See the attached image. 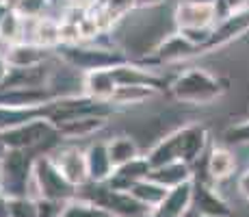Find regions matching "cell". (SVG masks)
Listing matches in <instances>:
<instances>
[{"instance_id": "obj_1", "label": "cell", "mask_w": 249, "mask_h": 217, "mask_svg": "<svg viewBox=\"0 0 249 217\" xmlns=\"http://www.w3.org/2000/svg\"><path fill=\"white\" fill-rule=\"evenodd\" d=\"M228 80L199 65L184 67L171 79L169 96L184 107H208L228 94Z\"/></svg>"}, {"instance_id": "obj_2", "label": "cell", "mask_w": 249, "mask_h": 217, "mask_svg": "<svg viewBox=\"0 0 249 217\" xmlns=\"http://www.w3.org/2000/svg\"><path fill=\"white\" fill-rule=\"evenodd\" d=\"M56 57L63 63L71 65L74 70L87 74L91 70H111V67L126 63L130 57L117 46V43H102V41H87L76 46H59Z\"/></svg>"}, {"instance_id": "obj_3", "label": "cell", "mask_w": 249, "mask_h": 217, "mask_svg": "<svg viewBox=\"0 0 249 217\" xmlns=\"http://www.w3.org/2000/svg\"><path fill=\"white\" fill-rule=\"evenodd\" d=\"M31 197H50V200H74L78 196V187H74L68 178L61 174L50 152H41L35 157L33 165V180L28 185Z\"/></svg>"}, {"instance_id": "obj_4", "label": "cell", "mask_w": 249, "mask_h": 217, "mask_svg": "<svg viewBox=\"0 0 249 217\" xmlns=\"http://www.w3.org/2000/svg\"><path fill=\"white\" fill-rule=\"evenodd\" d=\"M0 139L7 146V150H28V152L46 146H50L54 150L63 141L56 126L46 115H37V118L20 124V126L4 130V133H0Z\"/></svg>"}, {"instance_id": "obj_5", "label": "cell", "mask_w": 249, "mask_h": 217, "mask_svg": "<svg viewBox=\"0 0 249 217\" xmlns=\"http://www.w3.org/2000/svg\"><path fill=\"white\" fill-rule=\"evenodd\" d=\"M35 157L28 150H7L0 158L2 170V194L7 197L28 196V185L33 180Z\"/></svg>"}, {"instance_id": "obj_6", "label": "cell", "mask_w": 249, "mask_h": 217, "mask_svg": "<svg viewBox=\"0 0 249 217\" xmlns=\"http://www.w3.org/2000/svg\"><path fill=\"white\" fill-rule=\"evenodd\" d=\"M50 154H52V158H54V163L59 165L61 174H63L74 187L80 189L83 185L89 182L85 146H78V141H61Z\"/></svg>"}, {"instance_id": "obj_7", "label": "cell", "mask_w": 249, "mask_h": 217, "mask_svg": "<svg viewBox=\"0 0 249 217\" xmlns=\"http://www.w3.org/2000/svg\"><path fill=\"white\" fill-rule=\"evenodd\" d=\"M54 100L50 87H0V107L41 111Z\"/></svg>"}, {"instance_id": "obj_8", "label": "cell", "mask_w": 249, "mask_h": 217, "mask_svg": "<svg viewBox=\"0 0 249 217\" xmlns=\"http://www.w3.org/2000/svg\"><path fill=\"white\" fill-rule=\"evenodd\" d=\"M171 16H174L176 31H184V28H214L219 22L214 4H197V2H186V0H178L174 4Z\"/></svg>"}, {"instance_id": "obj_9", "label": "cell", "mask_w": 249, "mask_h": 217, "mask_svg": "<svg viewBox=\"0 0 249 217\" xmlns=\"http://www.w3.org/2000/svg\"><path fill=\"white\" fill-rule=\"evenodd\" d=\"M238 170V158L236 150H232L230 146H210L206 152V174L208 180L213 185L232 178Z\"/></svg>"}, {"instance_id": "obj_10", "label": "cell", "mask_w": 249, "mask_h": 217, "mask_svg": "<svg viewBox=\"0 0 249 217\" xmlns=\"http://www.w3.org/2000/svg\"><path fill=\"white\" fill-rule=\"evenodd\" d=\"M191 209L197 211L202 217L204 215H223V217L232 215L230 204L214 189L213 182H206V180H193V202H191Z\"/></svg>"}, {"instance_id": "obj_11", "label": "cell", "mask_w": 249, "mask_h": 217, "mask_svg": "<svg viewBox=\"0 0 249 217\" xmlns=\"http://www.w3.org/2000/svg\"><path fill=\"white\" fill-rule=\"evenodd\" d=\"M85 158H87L89 182H107L113 176L115 167L108 157L107 139H89V143L85 146Z\"/></svg>"}, {"instance_id": "obj_12", "label": "cell", "mask_w": 249, "mask_h": 217, "mask_svg": "<svg viewBox=\"0 0 249 217\" xmlns=\"http://www.w3.org/2000/svg\"><path fill=\"white\" fill-rule=\"evenodd\" d=\"M26 41L37 43L46 50H56L61 46V18L50 13L39 20H26Z\"/></svg>"}, {"instance_id": "obj_13", "label": "cell", "mask_w": 249, "mask_h": 217, "mask_svg": "<svg viewBox=\"0 0 249 217\" xmlns=\"http://www.w3.org/2000/svg\"><path fill=\"white\" fill-rule=\"evenodd\" d=\"M108 124H111V118H107V115H85V118H76L59 124L56 130L63 137V141H83V139L102 133Z\"/></svg>"}, {"instance_id": "obj_14", "label": "cell", "mask_w": 249, "mask_h": 217, "mask_svg": "<svg viewBox=\"0 0 249 217\" xmlns=\"http://www.w3.org/2000/svg\"><path fill=\"white\" fill-rule=\"evenodd\" d=\"M7 61L11 67H35V65H44L50 59H54L56 50H46V48L37 46L31 41H20L13 43L4 50Z\"/></svg>"}, {"instance_id": "obj_15", "label": "cell", "mask_w": 249, "mask_h": 217, "mask_svg": "<svg viewBox=\"0 0 249 217\" xmlns=\"http://www.w3.org/2000/svg\"><path fill=\"white\" fill-rule=\"evenodd\" d=\"M191 202H193V180L169 189L165 200L156 209H152L147 217H184L191 209Z\"/></svg>"}, {"instance_id": "obj_16", "label": "cell", "mask_w": 249, "mask_h": 217, "mask_svg": "<svg viewBox=\"0 0 249 217\" xmlns=\"http://www.w3.org/2000/svg\"><path fill=\"white\" fill-rule=\"evenodd\" d=\"M160 94H162L160 89L147 85H117V89H115L111 98V104L115 109H137L150 104Z\"/></svg>"}, {"instance_id": "obj_17", "label": "cell", "mask_w": 249, "mask_h": 217, "mask_svg": "<svg viewBox=\"0 0 249 217\" xmlns=\"http://www.w3.org/2000/svg\"><path fill=\"white\" fill-rule=\"evenodd\" d=\"M150 174H152V165L147 163L145 154H141L135 161L126 163V165H122V167H115L113 176L107 180V185L113 187V189H119V191H128L135 182L147 178Z\"/></svg>"}, {"instance_id": "obj_18", "label": "cell", "mask_w": 249, "mask_h": 217, "mask_svg": "<svg viewBox=\"0 0 249 217\" xmlns=\"http://www.w3.org/2000/svg\"><path fill=\"white\" fill-rule=\"evenodd\" d=\"M117 80H115L111 70H91L83 74V94L100 102H111Z\"/></svg>"}, {"instance_id": "obj_19", "label": "cell", "mask_w": 249, "mask_h": 217, "mask_svg": "<svg viewBox=\"0 0 249 217\" xmlns=\"http://www.w3.org/2000/svg\"><path fill=\"white\" fill-rule=\"evenodd\" d=\"M108 143V157H111L113 167H122L126 163L135 161L143 154L141 146H139L137 137L130 133H117L107 139Z\"/></svg>"}, {"instance_id": "obj_20", "label": "cell", "mask_w": 249, "mask_h": 217, "mask_svg": "<svg viewBox=\"0 0 249 217\" xmlns=\"http://www.w3.org/2000/svg\"><path fill=\"white\" fill-rule=\"evenodd\" d=\"M150 178L156 180L159 185L167 187V189H174V187H180L184 182L193 180V167L184 161H174V163H167V165L154 167Z\"/></svg>"}, {"instance_id": "obj_21", "label": "cell", "mask_w": 249, "mask_h": 217, "mask_svg": "<svg viewBox=\"0 0 249 217\" xmlns=\"http://www.w3.org/2000/svg\"><path fill=\"white\" fill-rule=\"evenodd\" d=\"M20 41H26V20L16 9H9L0 20V48L7 50L9 46Z\"/></svg>"}, {"instance_id": "obj_22", "label": "cell", "mask_w": 249, "mask_h": 217, "mask_svg": "<svg viewBox=\"0 0 249 217\" xmlns=\"http://www.w3.org/2000/svg\"><path fill=\"white\" fill-rule=\"evenodd\" d=\"M128 194L135 197L137 202H141L147 211H152V209H156L162 200H165V196L169 194V189L159 185L156 180H152V178L147 176V178H143V180L135 182V185L128 189Z\"/></svg>"}, {"instance_id": "obj_23", "label": "cell", "mask_w": 249, "mask_h": 217, "mask_svg": "<svg viewBox=\"0 0 249 217\" xmlns=\"http://www.w3.org/2000/svg\"><path fill=\"white\" fill-rule=\"evenodd\" d=\"M52 7H54V0H20L13 9L26 20H39L44 16H50Z\"/></svg>"}, {"instance_id": "obj_24", "label": "cell", "mask_w": 249, "mask_h": 217, "mask_svg": "<svg viewBox=\"0 0 249 217\" xmlns=\"http://www.w3.org/2000/svg\"><path fill=\"white\" fill-rule=\"evenodd\" d=\"M7 217H37V200L31 196L7 197Z\"/></svg>"}, {"instance_id": "obj_25", "label": "cell", "mask_w": 249, "mask_h": 217, "mask_svg": "<svg viewBox=\"0 0 249 217\" xmlns=\"http://www.w3.org/2000/svg\"><path fill=\"white\" fill-rule=\"evenodd\" d=\"M61 217H111L108 213H104L102 209L93 206L87 200H80V197H74V200L68 202L65 211L61 213Z\"/></svg>"}, {"instance_id": "obj_26", "label": "cell", "mask_w": 249, "mask_h": 217, "mask_svg": "<svg viewBox=\"0 0 249 217\" xmlns=\"http://www.w3.org/2000/svg\"><path fill=\"white\" fill-rule=\"evenodd\" d=\"M102 7L107 9L108 16H111L119 26V22L126 20V18L137 9V0H102Z\"/></svg>"}, {"instance_id": "obj_27", "label": "cell", "mask_w": 249, "mask_h": 217, "mask_svg": "<svg viewBox=\"0 0 249 217\" xmlns=\"http://www.w3.org/2000/svg\"><path fill=\"white\" fill-rule=\"evenodd\" d=\"M223 137H226L228 146H249V119L232 124L223 133Z\"/></svg>"}, {"instance_id": "obj_28", "label": "cell", "mask_w": 249, "mask_h": 217, "mask_svg": "<svg viewBox=\"0 0 249 217\" xmlns=\"http://www.w3.org/2000/svg\"><path fill=\"white\" fill-rule=\"evenodd\" d=\"M68 202L50 200V197H37V217H61Z\"/></svg>"}, {"instance_id": "obj_29", "label": "cell", "mask_w": 249, "mask_h": 217, "mask_svg": "<svg viewBox=\"0 0 249 217\" xmlns=\"http://www.w3.org/2000/svg\"><path fill=\"white\" fill-rule=\"evenodd\" d=\"M102 0H63V9H71L78 13H91L95 7H100Z\"/></svg>"}, {"instance_id": "obj_30", "label": "cell", "mask_w": 249, "mask_h": 217, "mask_svg": "<svg viewBox=\"0 0 249 217\" xmlns=\"http://www.w3.org/2000/svg\"><path fill=\"white\" fill-rule=\"evenodd\" d=\"M236 189L243 200L249 202V167H245V170L241 172V176H238V180H236Z\"/></svg>"}, {"instance_id": "obj_31", "label": "cell", "mask_w": 249, "mask_h": 217, "mask_svg": "<svg viewBox=\"0 0 249 217\" xmlns=\"http://www.w3.org/2000/svg\"><path fill=\"white\" fill-rule=\"evenodd\" d=\"M171 0H137V9H143V11H150V9H162L167 7Z\"/></svg>"}, {"instance_id": "obj_32", "label": "cell", "mask_w": 249, "mask_h": 217, "mask_svg": "<svg viewBox=\"0 0 249 217\" xmlns=\"http://www.w3.org/2000/svg\"><path fill=\"white\" fill-rule=\"evenodd\" d=\"M9 70H11V65H9V61H7V55H4V50L0 48V87H2V85H4V80H7Z\"/></svg>"}, {"instance_id": "obj_33", "label": "cell", "mask_w": 249, "mask_h": 217, "mask_svg": "<svg viewBox=\"0 0 249 217\" xmlns=\"http://www.w3.org/2000/svg\"><path fill=\"white\" fill-rule=\"evenodd\" d=\"M0 217H7V196L0 194Z\"/></svg>"}, {"instance_id": "obj_34", "label": "cell", "mask_w": 249, "mask_h": 217, "mask_svg": "<svg viewBox=\"0 0 249 217\" xmlns=\"http://www.w3.org/2000/svg\"><path fill=\"white\" fill-rule=\"evenodd\" d=\"M186 2H197V4H217L219 0H186Z\"/></svg>"}, {"instance_id": "obj_35", "label": "cell", "mask_w": 249, "mask_h": 217, "mask_svg": "<svg viewBox=\"0 0 249 217\" xmlns=\"http://www.w3.org/2000/svg\"><path fill=\"white\" fill-rule=\"evenodd\" d=\"M0 2H2V4H7L9 9H13V7H16V4H18V2H20V0H0Z\"/></svg>"}, {"instance_id": "obj_36", "label": "cell", "mask_w": 249, "mask_h": 217, "mask_svg": "<svg viewBox=\"0 0 249 217\" xmlns=\"http://www.w3.org/2000/svg\"><path fill=\"white\" fill-rule=\"evenodd\" d=\"M9 11V7H7V4H2V2H0V20H2V16H4V13H7Z\"/></svg>"}, {"instance_id": "obj_37", "label": "cell", "mask_w": 249, "mask_h": 217, "mask_svg": "<svg viewBox=\"0 0 249 217\" xmlns=\"http://www.w3.org/2000/svg\"><path fill=\"white\" fill-rule=\"evenodd\" d=\"M4 154H7V146H4V143H2V139H0V158H2Z\"/></svg>"}, {"instance_id": "obj_38", "label": "cell", "mask_w": 249, "mask_h": 217, "mask_svg": "<svg viewBox=\"0 0 249 217\" xmlns=\"http://www.w3.org/2000/svg\"><path fill=\"white\" fill-rule=\"evenodd\" d=\"M0 194H2V170H0Z\"/></svg>"}, {"instance_id": "obj_39", "label": "cell", "mask_w": 249, "mask_h": 217, "mask_svg": "<svg viewBox=\"0 0 249 217\" xmlns=\"http://www.w3.org/2000/svg\"><path fill=\"white\" fill-rule=\"evenodd\" d=\"M204 217H223V215H204Z\"/></svg>"}]
</instances>
